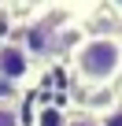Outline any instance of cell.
Wrapping results in <instances>:
<instances>
[{"instance_id": "3957f363", "label": "cell", "mask_w": 122, "mask_h": 126, "mask_svg": "<svg viewBox=\"0 0 122 126\" xmlns=\"http://www.w3.org/2000/svg\"><path fill=\"white\" fill-rule=\"evenodd\" d=\"M0 126H22V119H19V108H15V104H0Z\"/></svg>"}, {"instance_id": "6da1fadb", "label": "cell", "mask_w": 122, "mask_h": 126, "mask_svg": "<svg viewBox=\"0 0 122 126\" xmlns=\"http://www.w3.org/2000/svg\"><path fill=\"white\" fill-rule=\"evenodd\" d=\"M74 78L89 89H107L122 78V41L118 33H89L70 52Z\"/></svg>"}, {"instance_id": "8992f818", "label": "cell", "mask_w": 122, "mask_h": 126, "mask_svg": "<svg viewBox=\"0 0 122 126\" xmlns=\"http://www.w3.org/2000/svg\"><path fill=\"white\" fill-rule=\"evenodd\" d=\"M118 41H122V37H118Z\"/></svg>"}, {"instance_id": "277c9868", "label": "cell", "mask_w": 122, "mask_h": 126, "mask_svg": "<svg viewBox=\"0 0 122 126\" xmlns=\"http://www.w3.org/2000/svg\"><path fill=\"white\" fill-rule=\"evenodd\" d=\"M63 126H104V119H96V115H70Z\"/></svg>"}, {"instance_id": "7a4b0ae2", "label": "cell", "mask_w": 122, "mask_h": 126, "mask_svg": "<svg viewBox=\"0 0 122 126\" xmlns=\"http://www.w3.org/2000/svg\"><path fill=\"white\" fill-rule=\"evenodd\" d=\"M33 78V56L22 48V41H0V82L26 85Z\"/></svg>"}, {"instance_id": "5b68a950", "label": "cell", "mask_w": 122, "mask_h": 126, "mask_svg": "<svg viewBox=\"0 0 122 126\" xmlns=\"http://www.w3.org/2000/svg\"><path fill=\"white\" fill-rule=\"evenodd\" d=\"M118 96H122V78H118Z\"/></svg>"}]
</instances>
